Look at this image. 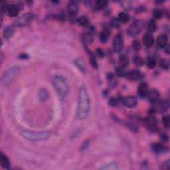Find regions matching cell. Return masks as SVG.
<instances>
[{"instance_id":"obj_1","label":"cell","mask_w":170,"mask_h":170,"mask_svg":"<svg viewBox=\"0 0 170 170\" xmlns=\"http://www.w3.org/2000/svg\"><path fill=\"white\" fill-rule=\"evenodd\" d=\"M90 111V100L88 91L84 86H82L78 94L77 117L79 120H84L89 116Z\"/></svg>"},{"instance_id":"obj_2","label":"cell","mask_w":170,"mask_h":170,"mask_svg":"<svg viewBox=\"0 0 170 170\" xmlns=\"http://www.w3.org/2000/svg\"><path fill=\"white\" fill-rule=\"evenodd\" d=\"M53 84L57 95L61 99H65L69 94L67 81L61 75H55L53 78Z\"/></svg>"},{"instance_id":"obj_3","label":"cell","mask_w":170,"mask_h":170,"mask_svg":"<svg viewBox=\"0 0 170 170\" xmlns=\"http://www.w3.org/2000/svg\"><path fill=\"white\" fill-rule=\"evenodd\" d=\"M20 134L22 137L30 142H42L48 139L51 136V133L47 131L36 132L31 131L29 130H21Z\"/></svg>"},{"instance_id":"obj_4","label":"cell","mask_w":170,"mask_h":170,"mask_svg":"<svg viewBox=\"0 0 170 170\" xmlns=\"http://www.w3.org/2000/svg\"><path fill=\"white\" fill-rule=\"evenodd\" d=\"M19 67L17 66H11L7 69L3 74L1 77V83L4 86H7L12 83L19 73Z\"/></svg>"},{"instance_id":"obj_5","label":"cell","mask_w":170,"mask_h":170,"mask_svg":"<svg viewBox=\"0 0 170 170\" xmlns=\"http://www.w3.org/2000/svg\"><path fill=\"white\" fill-rule=\"evenodd\" d=\"M33 17H34L33 14L31 13L23 14L19 18H17V19L15 22V25L19 27H25L31 22L33 19Z\"/></svg>"},{"instance_id":"obj_6","label":"cell","mask_w":170,"mask_h":170,"mask_svg":"<svg viewBox=\"0 0 170 170\" xmlns=\"http://www.w3.org/2000/svg\"><path fill=\"white\" fill-rule=\"evenodd\" d=\"M113 48L115 52H122L124 48V39L121 34H117L113 40Z\"/></svg>"},{"instance_id":"obj_7","label":"cell","mask_w":170,"mask_h":170,"mask_svg":"<svg viewBox=\"0 0 170 170\" xmlns=\"http://www.w3.org/2000/svg\"><path fill=\"white\" fill-rule=\"evenodd\" d=\"M147 129L151 132H155L157 130V120L154 116H148L144 120Z\"/></svg>"},{"instance_id":"obj_8","label":"cell","mask_w":170,"mask_h":170,"mask_svg":"<svg viewBox=\"0 0 170 170\" xmlns=\"http://www.w3.org/2000/svg\"><path fill=\"white\" fill-rule=\"evenodd\" d=\"M127 32L131 37H135L141 32V27L138 22H134L129 26L127 29Z\"/></svg>"},{"instance_id":"obj_9","label":"cell","mask_w":170,"mask_h":170,"mask_svg":"<svg viewBox=\"0 0 170 170\" xmlns=\"http://www.w3.org/2000/svg\"><path fill=\"white\" fill-rule=\"evenodd\" d=\"M67 11L70 16H75L78 13V5L76 1H70L67 4Z\"/></svg>"},{"instance_id":"obj_10","label":"cell","mask_w":170,"mask_h":170,"mask_svg":"<svg viewBox=\"0 0 170 170\" xmlns=\"http://www.w3.org/2000/svg\"><path fill=\"white\" fill-rule=\"evenodd\" d=\"M123 103L128 108H134L137 105V100L133 96H127L123 99Z\"/></svg>"},{"instance_id":"obj_11","label":"cell","mask_w":170,"mask_h":170,"mask_svg":"<svg viewBox=\"0 0 170 170\" xmlns=\"http://www.w3.org/2000/svg\"><path fill=\"white\" fill-rule=\"evenodd\" d=\"M148 98L151 102L156 103L159 101L160 98V95L158 91L156 89H152L150 90L148 93Z\"/></svg>"},{"instance_id":"obj_12","label":"cell","mask_w":170,"mask_h":170,"mask_svg":"<svg viewBox=\"0 0 170 170\" xmlns=\"http://www.w3.org/2000/svg\"><path fill=\"white\" fill-rule=\"evenodd\" d=\"M126 77L131 81H138L142 78V74L138 70H133L126 72Z\"/></svg>"},{"instance_id":"obj_13","label":"cell","mask_w":170,"mask_h":170,"mask_svg":"<svg viewBox=\"0 0 170 170\" xmlns=\"http://www.w3.org/2000/svg\"><path fill=\"white\" fill-rule=\"evenodd\" d=\"M21 10L19 5H11L8 6L7 8V14L8 16L11 17H15L18 16L19 13V10Z\"/></svg>"},{"instance_id":"obj_14","label":"cell","mask_w":170,"mask_h":170,"mask_svg":"<svg viewBox=\"0 0 170 170\" xmlns=\"http://www.w3.org/2000/svg\"><path fill=\"white\" fill-rule=\"evenodd\" d=\"M144 45L146 47H151L154 43V39L150 33H145L143 38Z\"/></svg>"},{"instance_id":"obj_15","label":"cell","mask_w":170,"mask_h":170,"mask_svg":"<svg viewBox=\"0 0 170 170\" xmlns=\"http://www.w3.org/2000/svg\"><path fill=\"white\" fill-rule=\"evenodd\" d=\"M149 90L146 83H142L139 85L138 89V93L141 98H144V97L146 96Z\"/></svg>"},{"instance_id":"obj_16","label":"cell","mask_w":170,"mask_h":170,"mask_svg":"<svg viewBox=\"0 0 170 170\" xmlns=\"http://www.w3.org/2000/svg\"><path fill=\"white\" fill-rule=\"evenodd\" d=\"M0 163L4 169H9L10 168V162L8 157L5 154L1 153L0 155Z\"/></svg>"},{"instance_id":"obj_17","label":"cell","mask_w":170,"mask_h":170,"mask_svg":"<svg viewBox=\"0 0 170 170\" xmlns=\"http://www.w3.org/2000/svg\"><path fill=\"white\" fill-rule=\"evenodd\" d=\"M156 43L160 48H165L168 43V37L166 35H161L157 39Z\"/></svg>"},{"instance_id":"obj_18","label":"cell","mask_w":170,"mask_h":170,"mask_svg":"<svg viewBox=\"0 0 170 170\" xmlns=\"http://www.w3.org/2000/svg\"><path fill=\"white\" fill-rule=\"evenodd\" d=\"M14 32L15 29L13 26H7L3 32V36L5 39H10L13 37Z\"/></svg>"},{"instance_id":"obj_19","label":"cell","mask_w":170,"mask_h":170,"mask_svg":"<svg viewBox=\"0 0 170 170\" xmlns=\"http://www.w3.org/2000/svg\"><path fill=\"white\" fill-rule=\"evenodd\" d=\"M151 149H152L154 152H156L157 154L163 153L167 150V148L165 145L159 143L153 144L152 145H151Z\"/></svg>"},{"instance_id":"obj_20","label":"cell","mask_w":170,"mask_h":170,"mask_svg":"<svg viewBox=\"0 0 170 170\" xmlns=\"http://www.w3.org/2000/svg\"><path fill=\"white\" fill-rule=\"evenodd\" d=\"M110 36V29L108 27H105L103 31L100 33V40L102 42H107Z\"/></svg>"},{"instance_id":"obj_21","label":"cell","mask_w":170,"mask_h":170,"mask_svg":"<svg viewBox=\"0 0 170 170\" xmlns=\"http://www.w3.org/2000/svg\"><path fill=\"white\" fill-rule=\"evenodd\" d=\"M168 107H169L168 102L164 101L159 103V104L156 106L155 110L158 112H164L168 110Z\"/></svg>"},{"instance_id":"obj_22","label":"cell","mask_w":170,"mask_h":170,"mask_svg":"<svg viewBox=\"0 0 170 170\" xmlns=\"http://www.w3.org/2000/svg\"><path fill=\"white\" fill-rule=\"evenodd\" d=\"M118 21L120 23H127L130 21V16L126 12H121L118 15Z\"/></svg>"},{"instance_id":"obj_23","label":"cell","mask_w":170,"mask_h":170,"mask_svg":"<svg viewBox=\"0 0 170 170\" xmlns=\"http://www.w3.org/2000/svg\"><path fill=\"white\" fill-rule=\"evenodd\" d=\"M75 62V65H77V66L79 69V70H81L82 72L85 73L86 71V65H85V64L83 62V60L80 58H77L76 59Z\"/></svg>"},{"instance_id":"obj_24","label":"cell","mask_w":170,"mask_h":170,"mask_svg":"<svg viewBox=\"0 0 170 170\" xmlns=\"http://www.w3.org/2000/svg\"><path fill=\"white\" fill-rule=\"evenodd\" d=\"M157 24L154 19H151L148 23V30L149 33H153L156 31Z\"/></svg>"},{"instance_id":"obj_25","label":"cell","mask_w":170,"mask_h":170,"mask_svg":"<svg viewBox=\"0 0 170 170\" xmlns=\"http://www.w3.org/2000/svg\"><path fill=\"white\" fill-rule=\"evenodd\" d=\"M119 62L122 67H126L129 65V59L125 54H122L121 55L119 58Z\"/></svg>"},{"instance_id":"obj_26","label":"cell","mask_w":170,"mask_h":170,"mask_svg":"<svg viewBox=\"0 0 170 170\" xmlns=\"http://www.w3.org/2000/svg\"><path fill=\"white\" fill-rule=\"evenodd\" d=\"M101 169H104V170H117V169H119V167H118L116 163L112 162V163H108V164H106L103 167H102Z\"/></svg>"},{"instance_id":"obj_27","label":"cell","mask_w":170,"mask_h":170,"mask_svg":"<svg viewBox=\"0 0 170 170\" xmlns=\"http://www.w3.org/2000/svg\"><path fill=\"white\" fill-rule=\"evenodd\" d=\"M77 23L78 24V25H80L81 27H87L89 24V20L86 17L83 16L81 17L80 18H78L77 19Z\"/></svg>"},{"instance_id":"obj_28","label":"cell","mask_w":170,"mask_h":170,"mask_svg":"<svg viewBox=\"0 0 170 170\" xmlns=\"http://www.w3.org/2000/svg\"><path fill=\"white\" fill-rule=\"evenodd\" d=\"M39 99H40V101L42 102L47 101L48 97V94L47 90L45 89H41L40 91H39Z\"/></svg>"},{"instance_id":"obj_29","label":"cell","mask_w":170,"mask_h":170,"mask_svg":"<svg viewBox=\"0 0 170 170\" xmlns=\"http://www.w3.org/2000/svg\"><path fill=\"white\" fill-rule=\"evenodd\" d=\"M89 54L90 56V62L91 63V65H92L94 68L97 69L98 67V62H97L95 55L91 52V51H89Z\"/></svg>"},{"instance_id":"obj_30","label":"cell","mask_w":170,"mask_h":170,"mask_svg":"<svg viewBox=\"0 0 170 170\" xmlns=\"http://www.w3.org/2000/svg\"><path fill=\"white\" fill-rule=\"evenodd\" d=\"M116 73L118 77H126V72L125 71V70L124 69V68L120 66H118V67L116 69Z\"/></svg>"},{"instance_id":"obj_31","label":"cell","mask_w":170,"mask_h":170,"mask_svg":"<svg viewBox=\"0 0 170 170\" xmlns=\"http://www.w3.org/2000/svg\"><path fill=\"white\" fill-rule=\"evenodd\" d=\"M108 4V1H102V0H100V1H97L95 3V7L98 9V10H101L105 7Z\"/></svg>"},{"instance_id":"obj_32","label":"cell","mask_w":170,"mask_h":170,"mask_svg":"<svg viewBox=\"0 0 170 170\" xmlns=\"http://www.w3.org/2000/svg\"><path fill=\"white\" fill-rule=\"evenodd\" d=\"M133 62L135 65L138 66H142L144 65V60L139 56H135L133 58Z\"/></svg>"},{"instance_id":"obj_33","label":"cell","mask_w":170,"mask_h":170,"mask_svg":"<svg viewBox=\"0 0 170 170\" xmlns=\"http://www.w3.org/2000/svg\"><path fill=\"white\" fill-rule=\"evenodd\" d=\"M162 122L166 128H169L170 125V119L169 115H165L162 118Z\"/></svg>"},{"instance_id":"obj_34","label":"cell","mask_w":170,"mask_h":170,"mask_svg":"<svg viewBox=\"0 0 170 170\" xmlns=\"http://www.w3.org/2000/svg\"><path fill=\"white\" fill-rule=\"evenodd\" d=\"M163 16L162 11H161L159 9H156L153 11V16L155 19H160Z\"/></svg>"},{"instance_id":"obj_35","label":"cell","mask_w":170,"mask_h":170,"mask_svg":"<svg viewBox=\"0 0 170 170\" xmlns=\"http://www.w3.org/2000/svg\"><path fill=\"white\" fill-rule=\"evenodd\" d=\"M160 65L161 67H162L163 69L168 70L169 69V62L167 60H165V59L161 60L160 62Z\"/></svg>"},{"instance_id":"obj_36","label":"cell","mask_w":170,"mask_h":170,"mask_svg":"<svg viewBox=\"0 0 170 170\" xmlns=\"http://www.w3.org/2000/svg\"><path fill=\"white\" fill-rule=\"evenodd\" d=\"M156 60L154 58H149L147 61V66L150 69H153L156 66Z\"/></svg>"},{"instance_id":"obj_37","label":"cell","mask_w":170,"mask_h":170,"mask_svg":"<svg viewBox=\"0 0 170 170\" xmlns=\"http://www.w3.org/2000/svg\"><path fill=\"white\" fill-rule=\"evenodd\" d=\"M132 47L133 48V50H135L136 51H139L140 49L141 48V45H140V42H139V41L138 40H136L132 42Z\"/></svg>"},{"instance_id":"obj_38","label":"cell","mask_w":170,"mask_h":170,"mask_svg":"<svg viewBox=\"0 0 170 170\" xmlns=\"http://www.w3.org/2000/svg\"><path fill=\"white\" fill-rule=\"evenodd\" d=\"M170 168V161L168 160L166 162H163L162 165H161L160 169H169Z\"/></svg>"},{"instance_id":"obj_39","label":"cell","mask_w":170,"mask_h":170,"mask_svg":"<svg viewBox=\"0 0 170 170\" xmlns=\"http://www.w3.org/2000/svg\"><path fill=\"white\" fill-rule=\"evenodd\" d=\"M96 54H98V56L100 58H104V53L101 48H97L96 49Z\"/></svg>"},{"instance_id":"obj_40","label":"cell","mask_w":170,"mask_h":170,"mask_svg":"<svg viewBox=\"0 0 170 170\" xmlns=\"http://www.w3.org/2000/svg\"><path fill=\"white\" fill-rule=\"evenodd\" d=\"M112 25L114 27H118L120 25V21H118V19H114L112 21Z\"/></svg>"},{"instance_id":"obj_41","label":"cell","mask_w":170,"mask_h":170,"mask_svg":"<svg viewBox=\"0 0 170 170\" xmlns=\"http://www.w3.org/2000/svg\"><path fill=\"white\" fill-rule=\"evenodd\" d=\"M110 104L111 106H116V104H118V101L115 98H112L110 101Z\"/></svg>"},{"instance_id":"obj_42","label":"cell","mask_w":170,"mask_h":170,"mask_svg":"<svg viewBox=\"0 0 170 170\" xmlns=\"http://www.w3.org/2000/svg\"><path fill=\"white\" fill-rule=\"evenodd\" d=\"M19 58L22 59H27L29 58L28 54H27L25 53H21L19 55Z\"/></svg>"}]
</instances>
